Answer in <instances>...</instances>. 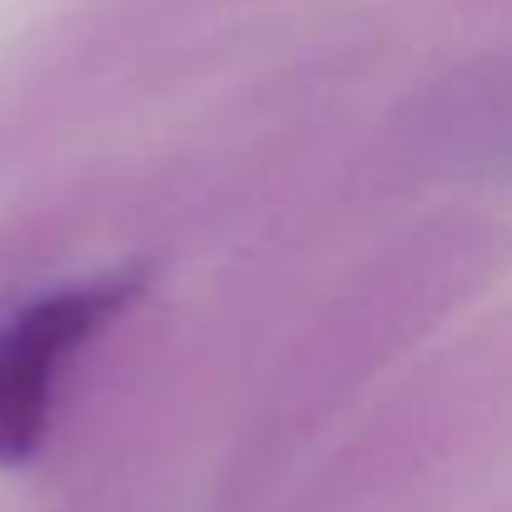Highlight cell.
Listing matches in <instances>:
<instances>
[{
	"label": "cell",
	"mask_w": 512,
	"mask_h": 512,
	"mask_svg": "<svg viewBox=\"0 0 512 512\" xmlns=\"http://www.w3.org/2000/svg\"><path fill=\"white\" fill-rule=\"evenodd\" d=\"M135 294V279H95L25 304L0 329V463H25L50 423L55 378L100 324Z\"/></svg>",
	"instance_id": "cell-1"
}]
</instances>
